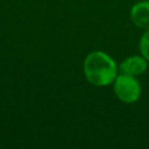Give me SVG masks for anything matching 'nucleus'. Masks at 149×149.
<instances>
[{"mask_svg": "<svg viewBox=\"0 0 149 149\" xmlns=\"http://www.w3.org/2000/svg\"><path fill=\"white\" fill-rule=\"evenodd\" d=\"M130 17L135 26L141 29H149V1L135 3L130 10Z\"/></svg>", "mask_w": 149, "mask_h": 149, "instance_id": "obj_4", "label": "nucleus"}, {"mask_svg": "<svg viewBox=\"0 0 149 149\" xmlns=\"http://www.w3.org/2000/svg\"><path fill=\"white\" fill-rule=\"evenodd\" d=\"M140 51H141V55L147 61H149V29L144 31V34L140 40Z\"/></svg>", "mask_w": 149, "mask_h": 149, "instance_id": "obj_5", "label": "nucleus"}, {"mask_svg": "<svg viewBox=\"0 0 149 149\" xmlns=\"http://www.w3.org/2000/svg\"><path fill=\"white\" fill-rule=\"evenodd\" d=\"M113 87L116 97L126 104L137 101L141 95V85L134 76L126 73L116 76L115 80L113 81Z\"/></svg>", "mask_w": 149, "mask_h": 149, "instance_id": "obj_2", "label": "nucleus"}, {"mask_svg": "<svg viewBox=\"0 0 149 149\" xmlns=\"http://www.w3.org/2000/svg\"><path fill=\"white\" fill-rule=\"evenodd\" d=\"M147 59L143 56H130L120 64V70L122 73L136 77L142 74L147 70Z\"/></svg>", "mask_w": 149, "mask_h": 149, "instance_id": "obj_3", "label": "nucleus"}, {"mask_svg": "<svg viewBox=\"0 0 149 149\" xmlns=\"http://www.w3.org/2000/svg\"><path fill=\"white\" fill-rule=\"evenodd\" d=\"M85 78L94 86L112 84L118 74V66L114 59L102 51L88 54L84 61Z\"/></svg>", "mask_w": 149, "mask_h": 149, "instance_id": "obj_1", "label": "nucleus"}]
</instances>
